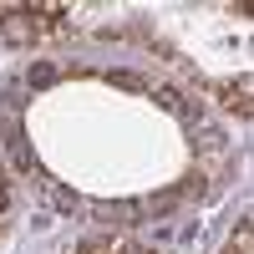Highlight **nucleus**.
<instances>
[{
  "instance_id": "1",
  "label": "nucleus",
  "mask_w": 254,
  "mask_h": 254,
  "mask_svg": "<svg viewBox=\"0 0 254 254\" xmlns=\"http://www.w3.org/2000/svg\"><path fill=\"white\" fill-rule=\"evenodd\" d=\"M224 107L229 112H239V117H249V81H224Z\"/></svg>"
},
{
  "instance_id": "2",
  "label": "nucleus",
  "mask_w": 254,
  "mask_h": 254,
  "mask_svg": "<svg viewBox=\"0 0 254 254\" xmlns=\"http://www.w3.org/2000/svg\"><path fill=\"white\" fill-rule=\"evenodd\" d=\"M81 254H132V249H127L122 239H97V244H87Z\"/></svg>"
},
{
  "instance_id": "3",
  "label": "nucleus",
  "mask_w": 254,
  "mask_h": 254,
  "mask_svg": "<svg viewBox=\"0 0 254 254\" xmlns=\"http://www.w3.org/2000/svg\"><path fill=\"white\" fill-rule=\"evenodd\" d=\"M229 254H249V219L239 224V234H234V244H229Z\"/></svg>"
}]
</instances>
